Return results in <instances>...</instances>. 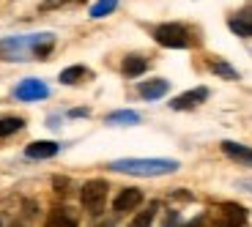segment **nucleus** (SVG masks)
I'll return each mask as SVG.
<instances>
[{
  "label": "nucleus",
  "instance_id": "1",
  "mask_svg": "<svg viewBox=\"0 0 252 227\" xmlns=\"http://www.w3.org/2000/svg\"><path fill=\"white\" fill-rule=\"evenodd\" d=\"M55 47L52 33H31V36H8L0 38V60H31V57H47Z\"/></svg>",
  "mask_w": 252,
  "mask_h": 227
},
{
  "label": "nucleus",
  "instance_id": "2",
  "mask_svg": "<svg viewBox=\"0 0 252 227\" xmlns=\"http://www.w3.org/2000/svg\"><path fill=\"white\" fill-rule=\"evenodd\" d=\"M181 164L176 159H115L110 162L113 172L124 175H140V178H157V175H170Z\"/></svg>",
  "mask_w": 252,
  "mask_h": 227
},
{
  "label": "nucleus",
  "instance_id": "3",
  "mask_svg": "<svg viewBox=\"0 0 252 227\" xmlns=\"http://www.w3.org/2000/svg\"><path fill=\"white\" fill-rule=\"evenodd\" d=\"M154 38H157V44L167 47V50H189V47L195 44V38H192V30L181 22H164V25H157L154 28Z\"/></svg>",
  "mask_w": 252,
  "mask_h": 227
},
{
  "label": "nucleus",
  "instance_id": "4",
  "mask_svg": "<svg viewBox=\"0 0 252 227\" xmlns=\"http://www.w3.org/2000/svg\"><path fill=\"white\" fill-rule=\"evenodd\" d=\"M107 181H101V178H94V181H88L85 186H82L80 192V200L82 205H85V211L94 216H99L101 211H104V200H107Z\"/></svg>",
  "mask_w": 252,
  "mask_h": 227
},
{
  "label": "nucleus",
  "instance_id": "5",
  "mask_svg": "<svg viewBox=\"0 0 252 227\" xmlns=\"http://www.w3.org/2000/svg\"><path fill=\"white\" fill-rule=\"evenodd\" d=\"M14 96H17L19 101H41L50 96V88H47L41 80H36V77H28V80H22L14 88Z\"/></svg>",
  "mask_w": 252,
  "mask_h": 227
},
{
  "label": "nucleus",
  "instance_id": "6",
  "mask_svg": "<svg viewBox=\"0 0 252 227\" xmlns=\"http://www.w3.org/2000/svg\"><path fill=\"white\" fill-rule=\"evenodd\" d=\"M140 202H143V192L140 189H121L113 200V211L115 214H129V211L137 208Z\"/></svg>",
  "mask_w": 252,
  "mask_h": 227
},
{
  "label": "nucleus",
  "instance_id": "7",
  "mask_svg": "<svg viewBox=\"0 0 252 227\" xmlns=\"http://www.w3.org/2000/svg\"><path fill=\"white\" fill-rule=\"evenodd\" d=\"M208 99V88H192L187 90V93L176 96V99L170 101L173 110H195L197 104H203V101Z\"/></svg>",
  "mask_w": 252,
  "mask_h": 227
},
{
  "label": "nucleus",
  "instance_id": "8",
  "mask_svg": "<svg viewBox=\"0 0 252 227\" xmlns=\"http://www.w3.org/2000/svg\"><path fill=\"white\" fill-rule=\"evenodd\" d=\"M220 216H222V227H244L247 222V211L239 202H225L220 205Z\"/></svg>",
  "mask_w": 252,
  "mask_h": 227
},
{
  "label": "nucleus",
  "instance_id": "9",
  "mask_svg": "<svg viewBox=\"0 0 252 227\" xmlns=\"http://www.w3.org/2000/svg\"><path fill=\"white\" fill-rule=\"evenodd\" d=\"M58 151H61L58 142H52V140H38V142H31L25 148V156L28 159H52Z\"/></svg>",
  "mask_w": 252,
  "mask_h": 227
},
{
  "label": "nucleus",
  "instance_id": "10",
  "mask_svg": "<svg viewBox=\"0 0 252 227\" xmlns=\"http://www.w3.org/2000/svg\"><path fill=\"white\" fill-rule=\"evenodd\" d=\"M137 90H140V96H143L145 101H157L170 90V82L167 80H148V82H140Z\"/></svg>",
  "mask_w": 252,
  "mask_h": 227
},
{
  "label": "nucleus",
  "instance_id": "11",
  "mask_svg": "<svg viewBox=\"0 0 252 227\" xmlns=\"http://www.w3.org/2000/svg\"><path fill=\"white\" fill-rule=\"evenodd\" d=\"M222 153H225V156H230V159H236V162L250 164V167H252V148H247V145H239V142H230V140H225V142H222Z\"/></svg>",
  "mask_w": 252,
  "mask_h": 227
},
{
  "label": "nucleus",
  "instance_id": "12",
  "mask_svg": "<svg viewBox=\"0 0 252 227\" xmlns=\"http://www.w3.org/2000/svg\"><path fill=\"white\" fill-rule=\"evenodd\" d=\"M107 123L110 126H134V123H140V113H134V110H115V113L107 115Z\"/></svg>",
  "mask_w": 252,
  "mask_h": 227
},
{
  "label": "nucleus",
  "instance_id": "13",
  "mask_svg": "<svg viewBox=\"0 0 252 227\" xmlns=\"http://www.w3.org/2000/svg\"><path fill=\"white\" fill-rule=\"evenodd\" d=\"M227 25H230L233 33H239V36H252V6L247 11H241L239 17H233Z\"/></svg>",
  "mask_w": 252,
  "mask_h": 227
},
{
  "label": "nucleus",
  "instance_id": "14",
  "mask_svg": "<svg viewBox=\"0 0 252 227\" xmlns=\"http://www.w3.org/2000/svg\"><path fill=\"white\" fill-rule=\"evenodd\" d=\"M145 69H148V60L140 57V55H129V57H124V63H121V71H124L126 77H140Z\"/></svg>",
  "mask_w": 252,
  "mask_h": 227
},
{
  "label": "nucleus",
  "instance_id": "15",
  "mask_svg": "<svg viewBox=\"0 0 252 227\" xmlns=\"http://www.w3.org/2000/svg\"><path fill=\"white\" fill-rule=\"evenodd\" d=\"M47 227H77V219L69 214V208H55L47 219Z\"/></svg>",
  "mask_w": 252,
  "mask_h": 227
},
{
  "label": "nucleus",
  "instance_id": "16",
  "mask_svg": "<svg viewBox=\"0 0 252 227\" xmlns=\"http://www.w3.org/2000/svg\"><path fill=\"white\" fill-rule=\"evenodd\" d=\"M25 129V120L17 118V115H8V118H0V137H11V134L22 132Z\"/></svg>",
  "mask_w": 252,
  "mask_h": 227
},
{
  "label": "nucleus",
  "instance_id": "17",
  "mask_svg": "<svg viewBox=\"0 0 252 227\" xmlns=\"http://www.w3.org/2000/svg\"><path fill=\"white\" fill-rule=\"evenodd\" d=\"M82 77H88V69H85V66H69V69L61 71V82H63V85H74V82H80Z\"/></svg>",
  "mask_w": 252,
  "mask_h": 227
},
{
  "label": "nucleus",
  "instance_id": "18",
  "mask_svg": "<svg viewBox=\"0 0 252 227\" xmlns=\"http://www.w3.org/2000/svg\"><path fill=\"white\" fill-rule=\"evenodd\" d=\"M115 6H118V0H96L94 6H91V17H94V19L107 17V14L115 11Z\"/></svg>",
  "mask_w": 252,
  "mask_h": 227
},
{
  "label": "nucleus",
  "instance_id": "19",
  "mask_svg": "<svg viewBox=\"0 0 252 227\" xmlns=\"http://www.w3.org/2000/svg\"><path fill=\"white\" fill-rule=\"evenodd\" d=\"M211 71L220 74V77H227V80H239V71H236L233 66L222 63V60H214V63H211Z\"/></svg>",
  "mask_w": 252,
  "mask_h": 227
},
{
  "label": "nucleus",
  "instance_id": "20",
  "mask_svg": "<svg viewBox=\"0 0 252 227\" xmlns=\"http://www.w3.org/2000/svg\"><path fill=\"white\" fill-rule=\"evenodd\" d=\"M154 216H157V205H148V208H145L143 214H140L137 219L132 222V227H151Z\"/></svg>",
  "mask_w": 252,
  "mask_h": 227
},
{
  "label": "nucleus",
  "instance_id": "21",
  "mask_svg": "<svg viewBox=\"0 0 252 227\" xmlns=\"http://www.w3.org/2000/svg\"><path fill=\"white\" fill-rule=\"evenodd\" d=\"M203 225V216H197V219H192L189 225H184V227H200Z\"/></svg>",
  "mask_w": 252,
  "mask_h": 227
},
{
  "label": "nucleus",
  "instance_id": "22",
  "mask_svg": "<svg viewBox=\"0 0 252 227\" xmlns=\"http://www.w3.org/2000/svg\"><path fill=\"white\" fill-rule=\"evenodd\" d=\"M239 186H241V189H247V192H252V181H241Z\"/></svg>",
  "mask_w": 252,
  "mask_h": 227
},
{
  "label": "nucleus",
  "instance_id": "23",
  "mask_svg": "<svg viewBox=\"0 0 252 227\" xmlns=\"http://www.w3.org/2000/svg\"><path fill=\"white\" fill-rule=\"evenodd\" d=\"M104 227H107V225H104Z\"/></svg>",
  "mask_w": 252,
  "mask_h": 227
}]
</instances>
